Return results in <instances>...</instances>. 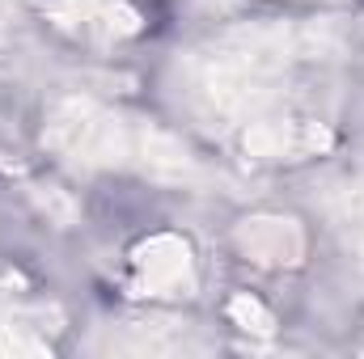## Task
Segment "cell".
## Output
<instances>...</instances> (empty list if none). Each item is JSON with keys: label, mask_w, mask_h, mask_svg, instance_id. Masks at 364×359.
<instances>
[{"label": "cell", "mask_w": 364, "mask_h": 359, "mask_svg": "<svg viewBox=\"0 0 364 359\" xmlns=\"http://www.w3.org/2000/svg\"><path fill=\"white\" fill-rule=\"evenodd\" d=\"M339 51L335 26H237L178 60V106L208 131H237L284 101L296 64H318Z\"/></svg>", "instance_id": "6da1fadb"}, {"label": "cell", "mask_w": 364, "mask_h": 359, "mask_svg": "<svg viewBox=\"0 0 364 359\" xmlns=\"http://www.w3.org/2000/svg\"><path fill=\"white\" fill-rule=\"evenodd\" d=\"M43 140L51 153L85 170H136L144 178L191 182V186L208 178V170L170 131L144 118L119 114L90 97H64L60 106H51Z\"/></svg>", "instance_id": "7a4b0ae2"}, {"label": "cell", "mask_w": 364, "mask_h": 359, "mask_svg": "<svg viewBox=\"0 0 364 359\" xmlns=\"http://www.w3.org/2000/svg\"><path fill=\"white\" fill-rule=\"evenodd\" d=\"M335 144L331 127L318 118H301V114H259L250 123L237 127V148L250 161H301V157H318Z\"/></svg>", "instance_id": "3957f363"}, {"label": "cell", "mask_w": 364, "mask_h": 359, "mask_svg": "<svg viewBox=\"0 0 364 359\" xmlns=\"http://www.w3.org/2000/svg\"><path fill=\"white\" fill-rule=\"evenodd\" d=\"M195 254L178 233H153L132 250V287L140 296H195Z\"/></svg>", "instance_id": "277c9868"}, {"label": "cell", "mask_w": 364, "mask_h": 359, "mask_svg": "<svg viewBox=\"0 0 364 359\" xmlns=\"http://www.w3.org/2000/svg\"><path fill=\"white\" fill-rule=\"evenodd\" d=\"M233 245L263 270H288L305 258V228L292 216H250L233 228Z\"/></svg>", "instance_id": "5b68a950"}, {"label": "cell", "mask_w": 364, "mask_h": 359, "mask_svg": "<svg viewBox=\"0 0 364 359\" xmlns=\"http://www.w3.org/2000/svg\"><path fill=\"white\" fill-rule=\"evenodd\" d=\"M55 26L85 38H127L140 30V13L123 0H34Z\"/></svg>", "instance_id": "8992f818"}, {"label": "cell", "mask_w": 364, "mask_h": 359, "mask_svg": "<svg viewBox=\"0 0 364 359\" xmlns=\"http://www.w3.org/2000/svg\"><path fill=\"white\" fill-rule=\"evenodd\" d=\"M186 347V330L178 321H161V317H140V321H123L119 334L110 326V351H132V355H170Z\"/></svg>", "instance_id": "52a82bcc"}, {"label": "cell", "mask_w": 364, "mask_h": 359, "mask_svg": "<svg viewBox=\"0 0 364 359\" xmlns=\"http://www.w3.org/2000/svg\"><path fill=\"white\" fill-rule=\"evenodd\" d=\"M326 211L339 228V237L348 241V250L364 263V178H343L326 194Z\"/></svg>", "instance_id": "ba28073f"}, {"label": "cell", "mask_w": 364, "mask_h": 359, "mask_svg": "<svg viewBox=\"0 0 364 359\" xmlns=\"http://www.w3.org/2000/svg\"><path fill=\"white\" fill-rule=\"evenodd\" d=\"M43 309L34 313H4L0 317V355H43L47 334L38 330Z\"/></svg>", "instance_id": "9c48e42d"}, {"label": "cell", "mask_w": 364, "mask_h": 359, "mask_svg": "<svg viewBox=\"0 0 364 359\" xmlns=\"http://www.w3.org/2000/svg\"><path fill=\"white\" fill-rule=\"evenodd\" d=\"M229 321L250 330V334H272V313L255 300V296H233L229 300Z\"/></svg>", "instance_id": "30bf717a"}, {"label": "cell", "mask_w": 364, "mask_h": 359, "mask_svg": "<svg viewBox=\"0 0 364 359\" xmlns=\"http://www.w3.org/2000/svg\"><path fill=\"white\" fill-rule=\"evenodd\" d=\"M9 9H13V0H0V21L9 17Z\"/></svg>", "instance_id": "8fae6325"}]
</instances>
